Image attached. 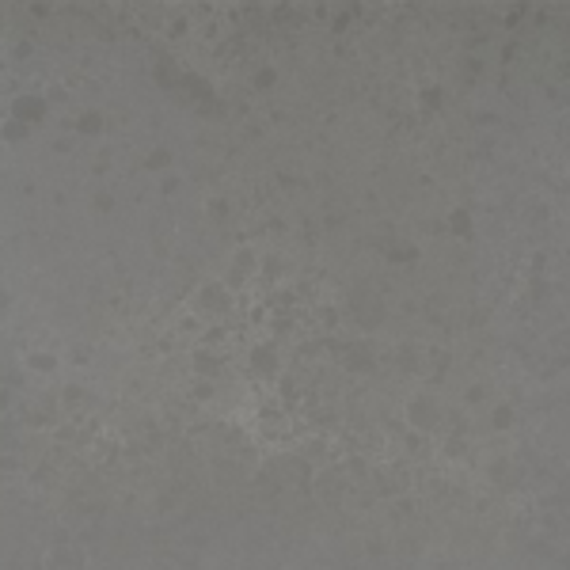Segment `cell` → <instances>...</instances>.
Returning a JSON list of instances; mask_svg holds the SVG:
<instances>
[{
  "label": "cell",
  "mask_w": 570,
  "mask_h": 570,
  "mask_svg": "<svg viewBox=\"0 0 570 570\" xmlns=\"http://www.w3.org/2000/svg\"><path fill=\"white\" fill-rule=\"evenodd\" d=\"M194 365H198V369H202V372H217V365H213V361H209V357H206V354H198V357H194Z\"/></svg>",
  "instance_id": "cell-9"
},
{
  "label": "cell",
  "mask_w": 570,
  "mask_h": 570,
  "mask_svg": "<svg viewBox=\"0 0 570 570\" xmlns=\"http://www.w3.org/2000/svg\"><path fill=\"white\" fill-rule=\"evenodd\" d=\"M111 206H114V202L107 198V194H99V198H95V209H111Z\"/></svg>",
  "instance_id": "cell-13"
},
{
  "label": "cell",
  "mask_w": 570,
  "mask_h": 570,
  "mask_svg": "<svg viewBox=\"0 0 570 570\" xmlns=\"http://www.w3.org/2000/svg\"><path fill=\"white\" fill-rule=\"evenodd\" d=\"M4 137H8V141L23 137V126H19V122H8V126H4Z\"/></svg>",
  "instance_id": "cell-8"
},
{
  "label": "cell",
  "mask_w": 570,
  "mask_h": 570,
  "mask_svg": "<svg viewBox=\"0 0 570 570\" xmlns=\"http://www.w3.org/2000/svg\"><path fill=\"white\" fill-rule=\"evenodd\" d=\"M80 130L84 133H91V130H99V114H87L84 122H80Z\"/></svg>",
  "instance_id": "cell-10"
},
{
  "label": "cell",
  "mask_w": 570,
  "mask_h": 570,
  "mask_svg": "<svg viewBox=\"0 0 570 570\" xmlns=\"http://www.w3.org/2000/svg\"><path fill=\"white\" fill-rule=\"evenodd\" d=\"M171 164V152H152L148 156V167H167Z\"/></svg>",
  "instance_id": "cell-6"
},
{
  "label": "cell",
  "mask_w": 570,
  "mask_h": 570,
  "mask_svg": "<svg viewBox=\"0 0 570 570\" xmlns=\"http://www.w3.org/2000/svg\"><path fill=\"white\" fill-rule=\"evenodd\" d=\"M415 255H418L415 247H396V251H392V259H396V262H411Z\"/></svg>",
  "instance_id": "cell-7"
},
{
  "label": "cell",
  "mask_w": 570,
  "mask_h": 570,
  "mask_svg": "<svg viewBox=\"0 0 570 570\" xmlns=\"http://www.w3.org/2000/svg\"><path fill=\"white\" fill-rule=\"evenodd\" d=\"M411 422L415 426H437V407L430 399H415L411 403Z\"/></svg>",
  "instance_id": "cell-1"
},
{
  "label": "cell",
  "mask_w": 570,
  "mask_h": 570,
  "mask_svg": "<svg viewBox=\"0 0 570 570\" xmlns=\"http://www.w3.org/2000/svg\"><path fill=\"white\" fill-rule=\"evenodd\" d=\"M16 114L19 118H42V103L31 99V95H23V99H16Z\"/></svg>",
  "instance_id": "cell-2"
},
{
  "label": "cell",
  "mask_w": 570,
  "mask_h": 570,
  "mask_svg": "<svg viewBox=\"0 0 570 570\" xmlns=\"http://www.w3.org/2000/svg\"><path fill=\"white\" fill-rule=\"evenodd\" d=\"M251 365H259L262 372H274V354H270V350H255V354H251Z\"/></svg>",
  "instance_id": "cell-5"
},
{
  "label": "cell",
  "mask_w": 570,
  "mask_h": 570,
  "mask_svg": "<svg viewBox=\"0 0 570 570\" xmlns=\"http://www.w3.org/2000/svg\"><path fill=\"white\" fill-rule=\"evenodd\" d=\"M452 232H456V236H467V232H471V217H467L464 209L452 213Z\"/></svg>",
  "instance_id": "cell-4"
},
{
  "label": "cell",
  "mask_w": 570,
  "mask_h": 570,
  "mask_svg": "<svg viewBox=\"0 0 570 570\" xmlns=\"http://www.w3.org/2000/svg\"><path fill=\"white\" fill-rule=\"evenodd\" d=\"M31 365H35V369H53V357H42V354H38V357H31Z\"/></svg>",
  "instance_id": "cell-11"
},
{
  "label": "cell",
  "mask_w": 570,
  "mask_h": 570,
  "mask_svg": "<svg viewBox=\"0 0 570 570\" xmlns=\"http://www.w3.org/2000/svg\"><path fill=\"white\" fill-rule=\"evenodd\" d=\"M202 304H209V308H221V312H225V308H228V293H221L217 285H206V289H202Z\"/></svg>",
  "instance_id": "cell-3"
},
{
  "label": "cell",
  "mask_w": 570,
  "mask_h": 570,
  "mask_svg": "<svg viewBox=\"0 0 570 570\" xmlns=\"http://www.w3.org/2000/svg\"><path fill=\"white\" fill-rule=\"evenodd\" d=\"M494 426H510V411L502 407V411H494Z\"/></svg>",
  "instance_id": "cell-12"
}]
</instances>
